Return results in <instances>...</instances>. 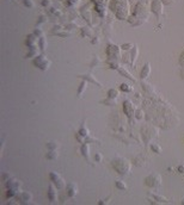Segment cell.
I'll return each mask as SVG.
<instances>
[{"mask_svg": "<svg viewBox=\"0 0 184 205\" xmlns=\"http://www.w3.org/2000/svg\"><path fill=\"white\" fill-rule=\"evenodd\" d=\"M111 167L120 174V175H129L132 165L124 157L121 156H115L111 160Z\"/></svg>", "mask_w": 184, "mask_h": 205, "instance_id": "cell-1", "label": "cell"}, {"mask_svg": "<svg viewBox=\"0 0 184 205\" xmlns=\"http://www.w3.org/2000/svg\"><path fill=\"white\" fill-rule=\"evenodd\" d=\"M110 9H111V11L115 13V16L118 18V19H126L128 13L123 12L127 11L128 12V9H129V6H128V3L127 0H111V3H110Z\"/></svg>", "mask_w": 184, "mask_h": 205, "instance_id": "cell-2", "label": "cell"}, {"mask_svg": "<svg viewBox=\"0 0 184 205\" xmlns=\"http://www.w3.org/2000/svg\"><path fill=\"white\" fill-rule=\"evenodd\" d=\"M145 185L150 189H159L161 186V177L159 174H150L145 178Z\"/></svg>", "mask_w": 184, "mask_h": 205, "instance_id": "cell-3", "label": "cell"}, {"mask_svg": "<svg viewBox=\"0 0 184 205\" xmlns=\"http://www.w3.org/2000/svg\"><path fill=\"white\" fill-rule=\"evenodd\" d=\"M32 63H34L35 67H37L41 70H48L51 62L44 56V55H37L36 57H34Z\"/></svg>", "mask_w": 184, "mask_h": 205, "instance_id": "cell-4", "label": "cell"}, {"mask_svg": "<svg viewBox=\"0 0 184 205\" xmlns=\"http://www.w3.org/2000/svg\"><path fill=\"white\" fill-rule=\"evenodd\" d=\"M121 47L115 45V44H109L106 48V57L108 60H118L121 57Z\"/></svg>", "mask_w": 184, "mask_h": 205, "instance_id": "cell-5", "label": "cell"}, {"mask_svg": "<svg viewBox=\"0 0 184 205\" xmlns=\"http://www.w3.org/2000/svg\"><path fill=\"white\" fill-rule=\"evenodd\" d=\"M122 105H123V112H124V115L127 116L128 119L132 121V118L135 116V111H136L133 101H131L129 99H126Z\"/></svg>", "mask_w": 184, "mask_h": 205, "instance_id": "cell-6", "label": "cell"}, {"mask_svg": "<svg viewBox=\"0 0 184 205\" xmlns=\"http://www.w3.org/2000/svg\"><path fill=\"white\" fill-rule=\"evenodd\" d=\"M49 179H50V181L56 186V189L58 190H62L63 187H65V180L62 179V177L59 174V173H56V172H50L49 173Z\"/></svg>", "mask_w": 184, "mask_h": 205, "instance_id": "cell-7", "label": "cell"}, {"mask_svg": "<svg viewBox=\"0 0 184 205\" xmlns=\"http://www.w3.org/2000/svg\"><path fill=\"white\" fill-rule=\"evenodd\" d=\"M17 199V203H21V204H30L31 200H32V194L30 192H26V191H21L16 197Z\"/></svg>", "mask_w": 184, "mask_h": 205, "instance_id": "cell-8", "label": "cell"}, {"mask_svg": "<svg viewBox=\"0 0 184 205\" xmlns=\"http://www.w3.org/2000/svg\"><path fill=\"white\" fill-rule=\"evenodd\" d=\"M77 78L78 79H81V80H86L88 84H93V85H96L98 88H102V84L92 75L91 73H86V74H79V75H77Z\"/></svg>", "mask_w": 184, "mask_h": 205, "instance_id": "cell-9", "label": "cell"}, {"mask_svg": "<svg viewBox=\"0 0 184 205\" xmlns=\"http://www.w3.org/2000/svg\"><path fill=\"white\" fill-rule=\"evenodd\" d=\"M56 186H55L53 182L49 184L48 186V191H47V197H48V200L50 203H55L58 200V191H56Z\"/></svg>", "mask_w": 184, "mask_h": 205, "instance_id": "cell-10", "label": "cell"}, {"mask_svg": "<svg viewBox=\"0 0 184 205\" xmlns=\"http://www.w3.org/2000/svg\"><path fill=\"white\" fill-rule=\"evenodd\" d=\"M163 1H160V0H153L152 1V5H151V10L152 12L157 16V18H160L161 13H163Z\"/></svg>", "mask_w": 184, "mask_h": 205, "instance_id": "cell-11", "label": "cell"}, {"mask_svg": "<svg viewBox=\"0 0 184 205\" xmlns=\"http://www.w3.org/2000/svg\"><path fill=\"white\" fill-rule=\"evenodd\" d=\"M66 191H67V196L69 198H74L77 196V193H78V186H77V184H74V182L67 184Z\"/></svg>", "mask_w": 184, "mask_h": 205, "instance_id": "cell-12", "label": "cell"}, {"mask_svg": "<svg viewBox=\"0 0 184 205\" xmlns=\"http://www.w3.org/2000/svg\"><path fill=\"white\" fill-rule=\"evenodd\" d=\"M5 185H6V187L7 189H21V186H22V182L16 179V178H10L9 180L5 181Z\"/></svg>", "mask_w": 184, "mask_h": 205, "instance_id": "cell-13", "label": "cell"}, {"mask_svg": "<svg viewBox=\"0 0 184 205\" xmlns=\"http://www.w3.org/2000/svg\"><path fill=\"white\" fill-rule=\"evenodd\" d=\"M150 196L152 197V199H148V200L152 204H161V203H166L168 204L169 203V200L165 197H163V196H159V194H155V193H151Z\"/></svg>", "mask_w": 184, "mask_h": 205, "instance_id": "cell-14", "label": "cell"}, {"mask_svg": "<svg viewBox=\"0 0 184 205\" xmlns=\"http://www.w3.org/2000/svg\"><path fill=\"white\" fill-rule=\"evenodd\" d=\"M87 85H88V82H87L86 80H81V81H80V84H79V86H78V89H77V98H78V99H81L83 94L85 93V91H86V88H87Z\"/></svg>", "mask_w": 184, "mask_h": 205, "instance_id": "cell-15", "label": "cell"}, {"mask_svg": "<svg viewBox=\"0 0 184 205\" xmlns=\"http://www.w3.org/2000/svg\"><path fill=\"white\" fill-rule=\"evenodd\" d=\"M80 152H81V155L85 157V160L91 163V159H90V145L87 143H83L81 147H80Z\"/></svg>", "mask_w": 184, "mask_h": 205, "instance_id": "cell-16", "label": "cell"}, {"mask_svg": "<svg viewBox=\"0 0 184 205\" xmlns=\"http://www.w3.org/2000/svg\"><path fill=\"white\" fill-rule=\"evenodd\" d=\"M145 162H147V157H146L145 155H142V154H139V155H136V156L133 159V165L136 166V167L145 166V165H146Z\"/></svg>", "mask_w": 184, "mask_h": 205, "instance_id": "cell-17", "label": "cell"}, {"mask_svg": "<svg viewBox=\"0 0 184 205\" xmlns=\"http://www.w3.org/2000/svg\"><path fill=\"white\" fill-rule=\"evenodd\" d=\"M37 38H39V37L36 36L35 33H30V35H28V37H26L25 44H26L29 48L36 47V45H37Z\"/></svg>", "mask_w": 184, "mask_h": 205, "instance_id": "cell-18", "label": "cell"}, {"mask_svg": "<svg viewBox=\"0 0 184 205\" xmlns=\"http://www.w3.org/2000/svg\"><path fill=\"white\" fill-rule=\"evenodd\" d=\"M150 73H151V65H150V62H146V63H145V66H143V67H142V69H141L140 78H141L142 80L147 79V78L150 77Z\"/></svg>", "mask_w": 184, "mask_h": 205, "instance_id": "cell-19", "label": "cell"}, {"mask_svg": "<svg viewBox=\"0 0 184 205\" xmlns=\"http://www.w3.org/2000/svg\"><path fill=\"white\" fill-rule=\"evenodd\" d=\"M117 72H118V73L121 74V75H123L124 78H127V79H129V80H132V81H134V82L136 81V79H135L134 77H132V74H131L129 72H128V70H127L126 68H123V67H120Z\"/></svg>", "mask_w": 184, "mask_h": 205, "instance_id": "cell-20", "label": "cell"}, {"mask_svg": "<svg viewBox=\"0 0 184 205\" xmlns=\"http://www.w3.org/2000/svg\"><path fill=\"white\" fill-rule=\"evenodd\" d=\"M77 133H78V134H79V135H80V136H81V137L84 138V142H85V138L90 136V131H88V129H87V128H86V126H85L84 124H83V125L80 126V129L78 130Z\"/></svg>", "mask_w": 184, "mask_h": 205, "instance_id": "cell-21", "label": "cell"}, {"mask_svg": "<svg viewBox=\"0 0 184 205\" xmlns=\"http://www.w3.org/2000/svg\"><path fill=\"white\" fill-rule=\"evenodd\" d=\"M118 94H120V91L116 89V88H110V89H108V92H106V96H108V98H110V99H116V98L118 97Z\"/></svg>", "mask_w": 184, "mask_h": 205, "instance_id": "cell-22", "label": "cell"}, {"mask_svg": "<svg viewBox=\"0 0 184 205\" xmlns=\"http://www.w3.org/2000/svg\"><path fill=\"white\" fill-rule=\"evenodd\" d=\"M36 56H37V45L29 48L28 54L25 55V59H31V57H36Z\"/></svg>", "mask_w": 184, "mask_h": 205, "instance_id": "cell-23", "label": "cell"}, {"mask_svg": "<svg viewBox=\"0 0 184 205\" xmlns=\"http://www.w3.org/2000/svg\"><path fill=\"white\" fill-rule=\"evenodd\" d=\"M46 157H47V160L54 161V160H56L59 157V153H58V150H49L46 154Z\"/></svg>", "mask_w": 184, "mask_h": 205, "instance_id": "cell-24", "label": "cell"}, {"mask_svg": "<svg viewBox=\"0 0 184 205\" xmlns=\"http://www.w3.org/2000/svg\"><path fill=\"white\" fill-rule=\"evenodd\" d=\"M47 148H48V150H58L59 149V147H60V144H59V142H56V141H50V142H47Z\"/></svg>", "mask_w": 184, "mask_h": 205, "instance_id": "cell-25", "label": "cell"}, {"mask_svg": "<svg viewBox=\"0 0 184 205\" xmlns=\"http://www.w3.org/2000/svg\"><path fill=\"white\" fill-rule=\"evenodd\" d=\"M21 192V189H7V192H6V197L9 198V199H11V198H13V197H16L18 193Z\"/></svg>", "mask_w": 184, "mask_h": 205, "instance_id": "cell-26", "label": "cell"}, {"mask_svg": "<svg viewBox=\"0 0 184 205\" xmlns=\"http://www.w3.org/2000/svg\"><path fill=\"white\" fill-rule=\"evenodd\" d=\"M101 63H102V61L99 60V57L97 56V55H95V56L92 57V61L90 62V68H91V69H93V68H96L97 66H99Z\"/></svg>", "mask_w": 184, "mask_h": 205, "instance_id": "cell-27", "label": "cell"}, {"mask_svg": "<svg viewBox=\"0 0 184 205\" xmlns=\"http://www.w3.org/2000/svg\"><path fill=\"white\" fill-rule=\"evenodd\" d=\"M106 63H108V66H109V68H110V69L118 70V68L121 67V66H120V63H118L117 61H115V60H108V61H106Z\"/></svg>", "mask_w": 184, "mask_h": 205, "instance_id": "cell-28", "label": "cell"}, {"mask_svg": "<svg viewBox=\"0 0 184 205\" xmlns=\"http://www.w3.org/2000/svg\"><path fill=\"white\" fill-rule=\"evenodd\" d=\"M39 48L41 49V51H44L46 48H47V41H46V37L44 36L40 37V40H39Z\"/></svg>", "mask_w": 184, "mask_h": 205, "instance_id": "cell-29", "label": "cell"}, {"mask_svg": "<svg viewBox=\"0 0 184 205\" xmlns=\"http://www.w3.org/2000/svg\"><path fill=\"white\" fill-rule=\"evenodd\" d=\"M115 186H116V189L120 190V191H126V190L128 189L127 185H126V182H124V181H121V180H117V181L115 182Z\"/></svg>", "mask_w": 184, "mask_h": 205, "instance_id": "cell-30", "label": "cell"}, {"mask_svg": "<svg viewBox=\"0 0 184 205\" xmlns=\"http://www.w3.org/2000/svg\"><path fill=\"white\" fill-rule=\"evenodd\" d=\"M120 91H122L124 93H131L133 91V87L129 86V85H127V84H121L120 85Z\"/></svg>", "mask_w": 184, "mask_h": 205, "instance_id": "cell-31", "label": "cell"}, {"mask_svg": "<svg viewBox=\"0 0 184 205\" xmlns=\"http://www.w3.org/2000/svg\"><path fill=\"white\" fill-rule=\"evenodd\" d=\"M138 54H139L138 45H134V47H133V50H132V61H131V63H132V65H133V63L136 61V56H138Z\"/></svg>", "mask_w": 184, "mask_h": 205, "instance_id": "cell-32", "label": "cell"}, {"mask_svg": "<svg viewBox=\"0 0 184 205\" xmlns=\"http://www.w3.org/2000/svg\"><path fill=\"white\" fill-rule=\"evenodd\" d=\"M101 104H104V105H108V106H114L116 104V101H115V99H110V98L106 97V99L102 100Z\"/></svg>", "mask_w": 184, "mask_h": 205, "instance_id": "cell-33", "label": "cell"}, {"mask_svg": "<svg viewBox=\"0 0 184 205\" xmlns=\"http://www.w3.org/2000/svg\"><path fill=\"white\" fill-rule=\"evenodd\" d=\"M22 3L25 7L28 9H34L35 7V3H34V0H22Z\"/></svg>", "mask_w": 184, "mask_h": 205, "instance_id": "cell-34", "label": "cell"}, {"mask_svg": "<svg viewBox=\"0 0 184 205\" xmlns=\"http://www.w3.org/2000/svg\"><path fill=\"white\" fill-rule=\"evenodd\" d=\"M151 149H152V152L155 153V154H161V147H159L157 143H153L151 145Z\"/></svg>", "mask_w": 184, "mask_h": 205, "instance_id": "cell-35", "label": "cell"}, {"mask_svg": "<svg viewBox=\"0 0 184 205\" xmlns=\"http://www.w3.org/2000/svg\"><path fill=\"white\" fill-rule=\"evenodd\" d=\"M37 23H36V24H37V25H41V24H43V23H46L47 22V16H44V14H41L39 18H37Z\"/></svg>", "mask_w": 184, "mask_h": 205, "instance_id": "cell-36", "label": "cell"}, {"mask_svg": "<svg viewBox=\"0 0 184 205\" xmlns=\"http://www.w3.org/2000/svg\"><path fill=\"white\" fill-rule=\"evenodd\" d=\"M135 118H136V119H142V118H143V111H142L141 109H138V110L135 111Z\"/></svg>", "mask_w": 184, "mask_h": 205, "instance_id": "cell-37", "label": "cell"}, {"mask_svg": "<svg viewBox=\"0 0 184 205\" xmlns=\"http://www.w3.org/2000/svg\"><path fill=\"white\" fill-rule=\"evenodd\" d=\"M81 35L83 36H91L92 35V31L88 28H81Z\"/></svg>", "mask_w": 184, "mask_h": 205, "instance_id": "cell-38", "label": "cell"}, {"mask_svg": "<svg viewBox=\"0 0 184 205\" xmlns=\"http://www.w3.org/2000/svg\"><path fill=\"white\" fill-rule=\"evenodd\" d=\"M110 199H111V196H109V197H106L105 199H99V200L97 201V204H98V205H103V204H109V203H110Z\"/></svg>", "mask_w": 184, "mask_h": 205, "instance_id": "cell-39", "label": "cell"}, {"mask_svg": "<svg viewBox=\"0 0 184 205\" xmlns=\"http://www.w3.org/2000/svg\"><path fill=\"white\" fill-rule=\"evenodd\" d=\"M131 48H133V44H132V43H124V44H122V45H121V49H122V50H124V51L129 50Z\"/></svg>", "mask_w": 184, "mask_h": 205, "instance_id": "cell-40", "label": "cell"}, {"mask_svg": "<svg viewBox=\"0 0 184 205\" xmlns=\"http://www.w3.org/2000/svg\"><path fill=\"white\" fill-rule=\"evenodd\" d=\"M103 161V155L101 153H96L95 154V162H102Z\"/></svg>", "mask_w": 184, "mask_h": 205, "instance_id": "cell-41", "label": "cell"}, {"mask_svg": "<svg viewBox=\"0 0 184 205\" xmlns=\"http://www.w3.org/2000/svg\"><path fill=\"white\" fill-rule=\"evenodd\" d=\"M34 33H35L36 36H37V37H39V38H40V37H42V36H44V35H43V31H42L41 29H35V31H34Z\"/></svg>", "mask_w": 184, "mask_h": 205, "instance_id": "cell-42", "label": "cell"}, {"mask_svg": "<svg viewBox=\"0 0 184 205\" xmlns=\"http://www.w3.org/2000/svg\"><path fill=\"white\" fill-rule=\"evenodd\" d=\"M177 172H178V173H180V174H182V173H184V165H180V166H178V167H177Z\"/></svg>", "mask_w": 184, "mask_h": 205, "instance_id": "cell-43", "label": "cell"}, {"mask_svg": "<svg viewBox=\"0 0 184 205\" xmlns=\"http://www.w3.org/2000/svg\"><path fill=\"white\" fill-rule=\"evenodd\" d=\"M92 38H93V40H91V43H92V44H97V43L99 42V40H98V37H97V36H93Z\"/></svg>", "mask_w": 184, "mask_h": 205, "instance_id": "cell-44", "label": "cell"}, {"mask_svg": "<svg viewBox=\"0 0 184 205\" xmlns=\"http://www.w3.org/2000/svg\"><path fill=\"white\" fill-rule=\"evenodd\" d=\"M11 177H10V174H7V173H4L3 174V181H6V180H9Z\"/></svg>", "mask_w": 184, "mask_h": 205, "instance_id": "cell-45", "label": "cell"}, {"mask_svg": "<svg viewBox=\"0 0 184 205\" xmlns=\"http://www.w3.org/2000/svg\"><path fill=\"white\" fill-rule=\"evenodd\" d=\"M42 5H43V6L50 5V0H43V1H42Z\"/></svg>", "mask_w": 184, "mask_h": 205, "instance_id": "cell-46", "label": "cell"}, {"mask_svg": "<svg viewBox=\"0 0 184 205\" xmlns=\"http://www.w3.org/2000/svg\"><path fill=\"white\" fill-rule=\"evenodd\" d=\"M180 203H182V204H184V199H183V200H182V201H180Z\"/></svg>", "mask_w": 184, "mask_h": 205, "instance_id": "cell-47", "label": "cell"}, {"mask_svg": "<svg viewBox=\"0 0 184 205\" xmlns=\"http://www.w3.org/2000/svg\"><path fill=\"white\" fill-rule=\"evenodd\" d=\"M11 1H14V0H11Z\"/></svg>", "mask_w": 184, "mask_h": 205, "instance_id": "cell-48", "label": "cell"}]
</instances>
